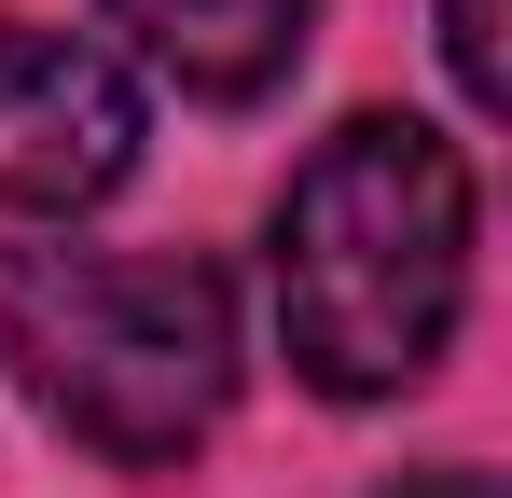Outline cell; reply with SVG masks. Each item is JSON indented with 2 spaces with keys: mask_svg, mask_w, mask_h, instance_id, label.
Wrapping results in <instances>:
<instances>
[{
  "mask_svg": "<svg viewBox=\"0 0 512 498\" xmlns=\"http://www.w3.org/2000/svg\"><path fill=\"white\" fill-rule=\"evenodd\" d=\"M471 305V153L416 111H360L277 194V346L319 402H402Z\"/></svg>",
  "mask_w": 512,
  "mask_h": 498,
  "instance_id": "6da1fadb",
  "label": "cell"
},
{
  "mask_svg": "<svg viewBox=\"0 0 512 498\" xmlns=\"http://www.w3.org/2000/svg\"><path fill=\"white\" fill-rule=\"evenodd\" d=\"M0 346L28 374V402L111 471H167L194 457L236 402V291L194 249H42L14 263Z\"/></svg>",
  "mask_w": 512,
  "mask_h": 498,
  "instance_id": "7a4b0ae2",
  "label": "cell"
},
{
  "mask_svg": "<svg viewBox=\"0 0 512 498\" xmlns=\"http://www.w3.org/2000/svg\"><path fill=\"white\" fill-rule=\"evenodd\" d=\"M139 166V83L70 28L0 14V263L97 222Z\"/></svg>",
  "mask_w": 512,
  "mask_h": 498,
  "instance_id": "3957f363",
  "label": "cell"
},
{
  "mask_svg": "<svg viewBox=\"0 0 512 498\" xmlns=\"http://www.w3.org/2000/svg\"><path fill=\"white\" fill-rule=\"evenodd\" d=\"M111 28H125L139 70H167L180 97H263V83H291L319 0H111Z\"/></svg>",
  "mask_w": 512,
  "mask_h": 498,
  "instance_id": "277c9868",
  "label": "cell"
},
{
  "mask_svg": "<svg viewBox=\"0 0 512 498\" xmlns=\"http://www.w3.org/2000/svg\"><path fill=\"white\" fill-rule=\"evenodd\" d=\"M443 70H457L471 111H499V97H512V70H499V0H443Z\"/></svg>",
  "mask_w": 512,
  "mask_h": 498,
  "instance_id": "5b68a950",
  "label": "cell"
},
{
  "mask_svg": "<svg viewBox=\"0 0 512 498\" xmlns=\"http://www.w3.org/2000/svg\"><path fill=\"white\" fill-rule=\"evenodd\" d=\"M388 498H499V471H471V457H429V471H402Z\"/></svg>",
  "mask_w": 512,
  "mask_h": 498,
  "instance_id": "8992f818",
  "label": "cell"
}]
</instances>
